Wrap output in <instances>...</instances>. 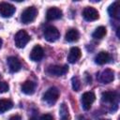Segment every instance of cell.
<instances>
[{"label": "cell", "mask_w": 120, "mask_h": 120, "mask_svg": "<svg viewBox=\"0 0 120 120\" xmlns=\"http://www.w3.org/2000/svg\"><path fill=\"white\" fill-rule=\"evenodd\" d=\"M36 84L32 81H26L22 84V91L26 95H32L35 92Z\"/></svg>", "instance_id": "obj_17"}, {"label": "cell", "mask_w": 120, "mask_h": 120, "mask_svg": "<svg viewBox=\"0 0 120 120\" xmlns=\"http://www.w3.org/2000/svg\"><path fill=\"white\" fill-rule=\"evenodd\" d=\"M43 55H44V51H43L42 47L39 45H36L30 52V59L38 62L43 58Z\"/></svg>", "instance_id": "obj_11"}, {"label": "cell", "mask_w": 120, "mask_h": 120, "mask_svg": "<svg viewBox=\"0 0 120 120\" xmlns=\"http://www.w3.org/2000/svg\"><path fill=\"white\" fill-rule=\"evenodd\" d=\"M8 91V84L6 82H0V94Z\"/></svg>", "instance_id": "obj_23"}, {"label": "cell", "mask_w": 120, "mask_h": 120, "mask_svg": "<svg viewBox=\"0 0 120 120\" xmlns=\"http://www.w3.org/2000/svg\"><path fill=\"white\" fill-rule=\"evenodd\" d=\"M79 120H88V119H86L84 116H80L79 117Z\"/></svg>", "instance_id": "obj_26"}, {"label": "cell", "mask_w": 120, "mask_h": 120, "mask_svg": "<svg viewBox=\"0 0 120 120\" xmlns=\"http://www.w3.org/2000/svg\"><path fill=\"white\" fill-rule=\"evenodd\" d=\"M59 115L61 120H69V113H68V109L65 103H62L60 105L59 109Z\"/></svg>", "instance_id": "obj_20"}, {"label": "cell", "mask_w": 120, "mask_h": 120, "mask_svg": "<svg viewBox=\"0 0 120 120\" xmlns=\"http://www.w3.org/2000/svg\"><path fill=\"white\" fill-rule=\"evenodd\" d=\"M15 12V7L9 3L2 2L0 3V15L5 18L11 17Z\"/></svg>", "instance_id": "obj_6"}, {"label": "cell", "mask_w": 120, "mask_h": 120, "mask_svg": "<svg viewBox=\"0 0 120 120\" xmlns=\"http://www.w3.org/2000/svg\"><path fill=\"white\" fill-rule=\"evenodd\" d=\"M107 31H106V27L105 26H98L92 34L93 38H98V39H100L102 38L105 35H106Z\"/></svg>", "instance_id": "obj_21"}, {"label": "cell", "mask_w": 120, "mask_h": 120, "mask_svg": "<svg viewBox=\"0 0 120 120\" xmlns=\"http://www.w3.org/2000/svg\"><path fill=\"white\" fill-rule=\"evenodd\" d=\"M9 120H22V117L20 115H18V114H15V115H12L9 118Z\"/></svg>", "instance_id": "obj_25"}, {"label": "cell", "mask_w": 120, "mask_h": 120, "mask_svg": "<svg viewBox=\"0 0 120 120\" xmlns=\"http://www.w3.org/2000/svg\"><path fill=\"white\" fill-rule=\"evenodd\" d=\"M113 79H114V72L110 68L104 69L98 76V80L102 83H110L111 82L113 81Z\"/></svg>", "instance_id": "obj_9"}, {"label": "cell", "mask_w": 120, "mask_h": 120, "mask_svg": "<svg viewBox=\"0 0 120 120\" xmlns=\"http://www.w3.org/2000/svg\"><path fill=\"white\" fill-rule=\"evenodd\" d=\"M100 120H110V119H100Z\"/></svg>", "instance_id": "obj_29"}, {"label": "cell", "mask_w": 120, "mask_h": 120, "mask_svg": "<svg viewBox=\"0 0 120 120\" xmlns=\"http://www.w3.org/2000/svg\"><path fill=\"white\" fill-rule=\"evenodd\" d=\"M71 83H72V88L74 91H79L81 88V82L79 80L78 77H73L71 80Z\"/></svg>", "instance_id": "obj_22"}, {"label": "cell", "mask_w": 120, "mask_h": 120, "mask_svg": "<svg viewBox=\"0 0 120 120\" xmlns=\"http://www.w3.org/2000/svg\"><path fill=\"white\" fill-rule=\"evenodd\" d=\"M7 63H8L9 71L12 72V73L19 71L21 69V68H22V65H21L20 60L17 57H15V56H9L7 59Z\"/></svg>", "instance_id": "obj_10"}, {"label": "cell", "mask_w": 120, "mask_h": 120, "mask_svg": "<svg viewBox=\"0 0 120 120\" xmlns=\"http://www.w3.org/2000/svg\"><path fill=\"white\" fill-rule=\"evenodd\" d=\"M37 15H38V9L35 7H29L22 13L21 21L22 23H25V24L30 23L36 19Z\"/></svg>", "instance_id": "obj_2"}, {"label": "cell", "mask_w": 120, "mask_h": 120, "mask_svg": "<svg viewBox=\"0 0 120 120\" xmlns=\"http://www.w3.org/2000/svg\"><path fill=\"white\" fill-rule=\"evenodd\" d=\"M59 98V90L56 87H51L49 88L43 95V100L49 104L52 105L54 104Z\"/></svg>", "instance_id": "obj_1"}, {"label": "cell", "mask_w": 120, "mask_h": 120, "mask_svg": "<svg viewBox=\"0 0 120 120\" xmlns=\"http://www.w3.org/2000/svg\"><path fill=\"white\" fill-rule=\"evenodd\" d=\"M30 120H36V118H35V117H33V118H31Z\"/></svg>", "instance_id": "obj_28"}, {"label": "cell", "mask_w": 120, "mask_h": 120, "mask_svg": "<svg viewBox=\"0 0 120 120\" xmlns=\"http://www.w3.org/2000/svg\"><path fill=\"white\" fill-rule=\"evenodd\" d=\"M110 60V55L107 52H100L95 57V62L98 65H104Z\"/></svg>", "instance_id": "obj_18"}, {"label": "cell", "mask_w": 120, "mask_h": 120, "mask_svg": "<svg viewBox=\"0 0 120 120\" xmlns=\"http://www.w3.org/2000/svg\"><path fill=\"white\" fill-rule=\"evenodd\" d=\"M68 70V66H50L47 69L48 74L53 75V76H62L65 75Z\"/></svg>", "instance_id": "obj_8"}, {"label": "cell", "mask_w": 120, "mask_h": 120, "mask_svg": "<svg viewBox=\"0 0 120 120\" xmlns=\"http://www.w3.org/2000/svg\"><path fill=\"white\" fill-rule=\"evenodd\" d=\"M117 98H118L117 93L114 91H106L103 92L101 95L102 102H106V103H115Z\"/></svg>", "instance_id": "obj_13"}, {"label": "cell", "mask_w": 120, "mask_h": 120, "mask_svg": "<svg viewBox=\"0 0 120 120\" xmlns=\"http://www.w3.org/2000/svg\"><path fill=\"white\" fill-rule=\"evenodd\" d=\"M96 99V96L93 92H85L82 96V108L87 111L91 108V105Z\"/></svg>", "instance_id": "obj_5"}, {"label": "cell", "mask_w": 120, "mask_h": 120, "mask_svg": "<svg viewBox=\"0 0 120 120\" xmlns=\"http://www.w3.org/2000/svg\"><path fill=\"white\" fill-rule=\"evenodd\" d=\"M13 107V103L9 99H0V113H3Z\"/></svg>", "instance_id": "obj_19"}, {"label": "cell", "mask_w": 120, "mask_h": 120, "mask_svg": "<svg viewBox=\"0 0 120 120\" xmlns=\"http://www.w3.org/2000/svg\"><path fill=\"white\" fill-rule=\"evenodd\" d=\"M0 80H1V74H0Z\"/></svg>", "instance_id": "obj_30"}, {"label": "cell", "mask_w": 120, "mask_h": 120, "mask_svg": "<svg viewBox=\"0 0 120 120\" xmlns=\"http://www.w3.org/2000/svg\"><path fill=\"white\" fill-rule=\"evenodd\" d=\"M108 12L111 17H113L115 19L120 18V8H119V3L117 1L113 2L112 5H110L108 8Z\"/></svg>", "instance_id": "obj_15"}, {"label": "cell", "mask_w": 120, "mask_h": 120, "mask_svg": "<svg viewBox=\"0 0 120 120\" xmlns=\"http://www.w3.org/2000/svg\"><path fill=\"white\" fill-rule=\"evenodd\" d=\"M81 55H82V52L81 50L78 48V47H72L68 52V60L69 63L73 64V63H76L80 58H81Z\"/></svg>", "instance_id": "obj_14"}, {"label": "cell", "mask_w": 120, "mask_h": 120, "mask_svg": "<svg viewBox=\"0 0 120 120\" xmlns=\"http://www.w3.org/2000/svg\"><path fill=\"white\" fill-rule=\"evenodd\" d=\"M39 120H54V119H53L52 115H51V114H49V113H46V114H43V115L40 117Z\"/></svg>", "instance_id": "obj_24"}, {"label": "cell", "mask_w": 120, "mask_h": 120, "mask_svg": "<svg viewBox=\"0 0 120 120\" xmlns=\"http://www.w3.org/2000/svg\"><path fill=\"white\" fill-rule=\"evenodd\" d=\"M2 43H3V41H2V39H1V38H0V48H1V46H2Z\"/></svg>", "instance_id": "obj_27"}, {"label": "cell", "mask_w": 120, "mask_h": 120, "mask_svg": "<svg viewBox=\"0 0 120 120\" xmlns=\"http://www.w3.org/2000/svg\"><path fill=\"white\" fill-rule=\"evenodd\" d=\"M79 37H80V34H79L78 30L74 29V28H71V29L68 30V32L66 33L65 39L68 42H75L79 39Z\"/></svg>", "instance_id": "obj_16"}, {"label": "cell", "mask_w": 120, "mask_h": 120, "mask_svg": "<svg viewBox=\"0 0 120 120\" xmlns=\"http://www.w3.org/2000/svg\"><path fill=\"white\" fill-rule=\"evenodd\" d=\"M30 40V37L27 34V32H25L24 30H20L16 33L15 37H14V41H15V45L18 48H23Z\"/></svg>", "instance_id": "obj_3"}, {"label": "cell", "mask_w": 120, "mask_h": 120, "mask_svg": "<svg viewBox=\"0 0 120 120\" xmlns=\"http://www.w3.org/2000/svg\"><path fill=\"white\" fill-rule=\"evenodd\" d=\"M60 37V33L58 31V29L52 25H50L48 27L45 28L44 30V38L47 41L49 42H54L55 40H57Z\"/></svg>", "instance_id": "obj_4"}, {"label": "cell", "mask_w": 120, "mask_h": 120, "mask_svg": "<svg viewBox=\"0 0 120 120\" xmlns=\"http://www.w3.org/2000/svg\"><path fill=\"white\" fill-rule=\"evenodd\" d=\"M82 16L84 18V20L88 21V22H92V21H96L99 18V14L98 11L92 7H87L83 9L82 11Z\"/></svg>", "instance_id": "obj_7"}, {"label": "cell", "mask_w": 120, "mask_h": 120, "mask_svg": "<svg viewBox=\"0 0 120 120\" xmlns=\"http://www.w3.org/2000/svg\"><path fill=\"white\" fill-rule=\"evenodd\" d=\"M62 17V10L58 8H51L47 10L46 18L48 21H54L58 20Z\"/></svg>", "instance_id": "obj_12"}]
</instances>
